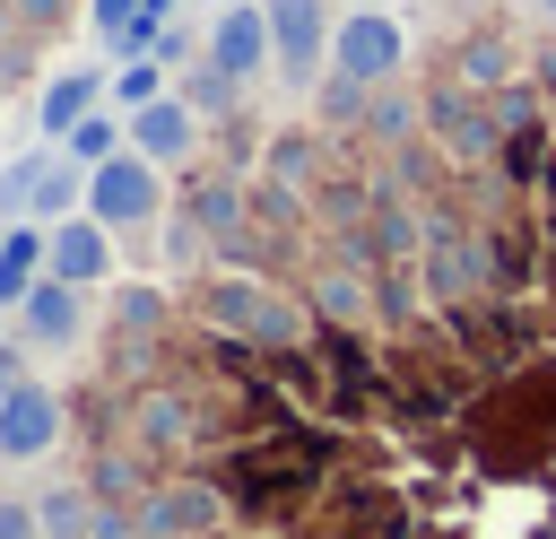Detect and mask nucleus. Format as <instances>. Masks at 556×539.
I'll use <instances>...</instances> for the list:
<instances>
[{
  "label": "nucleus",
  "mask_w": 556,
  "mask_h": 539,
  "mask_svg": "<svg viewBox=\"0 0 556 539\" xmlns=\"http://www.w3.org/2000/svg\"><path fill=\"white\" fill-rule=\"evenodd\" d=\"M191 322L217 330V339H243L261 356L313 348V304L295 287H278L269 270H235V261H217V270L191 278Z\"/></svg>",
  "instance_id": "1"
},
{
  "label": "nucleus",
  "mask_w": 556,
  "mask_h": 539,
  "mask_svg": "<svg viewBox=\"0 0 556 539\" xmlns=\"http://www.w3.org/2000/svg\"><path fill=\"white\" fill-rule=\"evenodd\" d=\"M417 287L434 313H460L478 296H495V261H486V226L478 209H460L452 191L426 209V243H417Z\"/></svg>",
  "instance_id": "2"
},
{
  "label": "nucleus",
  "mask_w": 556,
  "mask_h": 539,
  "mask_svg": "<svg viewBox=\"0 0 556 539\" xmlns=\"http://www.w3.org/2000/svg\"><path fill=\"white\" fill-rule=\"evenodd\" d=\"M417 96H426V139L443 148V165H460V174L495 165V148H504V122H495V96H486V87H460L452 70H434Z\"/></svg>",
  "instance_id": "3"
},
{
  "label": "nucleus",
  "mask_w": 556,
  "mask_h": 539,
  "mask_svg": "<svg viewBox=\"0 0 556 539\" xmlns=\"http://www.w3.org/2000/svg\"><path fill=\"white\" fill-rule=\"evenodd\" d=\"M130 513H139V539H226L235 530V496L217 487V469H165Z\"/></svg>",
  "instance_id": "4"
},
{
  "label": "nucleus",
  "mask_w": 556,
  "mask_h": 539,
  "mask_svg": "<svg viewBox=\"0 0 556 539\" xmlns=\"http://www.w3.org/2000/svg\"><path fill=\"white\" fill-rule=\"evenodd\" d=\"M408 61H417V35L400 9H339L330 70H348L356 87H391V78H408Z\"/></svg>",
  "instance_id": "5"
},
{
  "label": "nucleus",
  "mask_w": 556,
  "mask_h": 539,
  "mask_svg": "<svg viewBox=\"0 0 556 539\" xmlns=\"http://www.w3.org/2000/svg\"><path fill=\"white\" fill-rule=\"evenodd\" d=\"M443 70L460 78V87H513V78H530V35H521V9L513 17H469V26H452L443 35Z\"/></svg>",
  "instance_id": "6"
},
{
  "label": "nucleus",
  "mask_w": 556,
  "mask_h": 539,
  "mask_svg": "<svg viewBox=\"0 0 556 539\" xmlns=\"http://www.w3.org/2000/svg\"><path fill=\"white\" fill-rule=\"evenodd\" d=\"M87 217H104L113 235L156 226V217H165V165H148L139 148H122V156L87 165Z\"/></svg>",
  "instance_id": "7"
},
{
  "label": "nucleus",
  "mask_w": 556,
  "mask_h": 539,
  "mask_svg": "<svg viewBox=\"0 0 556 539\" xmlns=\"http://www.w3.org/2000/svg\"><path fill=\"white\" fill-rule=\"evenodd\" d=\"M269 9V43H278V78L295 96H313V78L330 70V35H339V9L330 0H261Z\"/></svg>",
  "instance_id": "8"
},
{
  "label": "nucleus",
  "mask_w": 556,
  "mask_h": 539,
  "mask_svg": "<svg viewBox=\"0 0 556 539\" xmlns=\"http://www.w3.org/2000/svg\"><path fill=\"white\" fill-rule=\"evenodd\" d=\"M61 426H70V400H61L52 383L17 374L9 400H0V461H43V452L61 443Z\"/></svg>",
  "instance_id": "9"
},
{
  "label": "nucleus",
  "mask_w": 556,
  "mask_h": 539,
  "mask_svg": "<svg viewBox=\"0 0 556 539\" xmlns=\"http://www.w3.org/2000/svg\"><path fill=\"white\" fill-rule=\"evenodd\" d=\"M208 61H217L235 87H252L261 70H278V43H269V9H261V0H243V9H217V17H208Z\"/></svg>",
  "instance_id": "10"
},
{
  "label": "nucleus",
  "mask_w": 556,
  "mask_h": 539,
  "mask_svg": "<svg viewBox=\"0 0 556 539\" xmlns=\"http://www.w3.org/2000/svg\"><path fill=\"white\" fill-rule=\"evenodd\" d=\"M130 148H139L148 165H200L208 122H200L182 96H156V104H139V113H130Z\"/></svg>",
  "instance_id": "11"
},
{
  "label": "nucleus",
  "mask_w": 556,
  "mask_h": 539,
  "mask_svg": "<svg viewBox=\"0 0 556 539\" xmlns=\"http://www.w3.org/2000/svg\"><path fill=\"white\" fill-rule=\"evenodd\" d=\"M17 339L26 348H78L87 339V287H70V278H35L26 287V304H17Z\"/></svg>",
  "instance_id": "12"
},
{
  "label": "nucleus",
  "mask_w": 556,
  "mask_h": 539,
  "mask_svg": "<svg viewBox=\"0 0 556 539\" xmlns=\"http://www.w3.org/2000/svg\"><path fill=\"white\" fill-rule=\"evenodd\" d=\"M113 261H122V235L104 226V217H61L52 226V278H70V287H104L113 278Z\"/></svg>",
  "instance_id": "13"
},
{
  "label": "nucleus",
  "mask_w": 556,
  "mask_h": 539,
  "mask_svg": "<svg viewBox=\"0 0 556 539\" xmlns=\"http://www.w3.org/2000/svg\"><path fill=\"white\" fill-rule=\"evenodd\" d=\"M104 78H113V70H96V61H70V70H52V78H43V96H35V130L61 148V139H70V130H78V122L104 104Z\"/></svg>",
  "instance_id": "14"
},
{
  "label": "nucleus",
  "mask_w": 556,
  "mask_h": 539,
  "mask_svg": "<svg viewBox=\"0 0 556 539\" xmlns=\"http://www.w3.org/2000/svg\"><path fill=\"white\" fill-rule=\"evenodd\" d=\"M52 270V226H35V217H17L9 235H0V304H26V287Z\"/></svg>",
  "instance_id": "15"
},
{
  "label": "nucleus",
  "mask_w": 556,
  "mask_h": 539,
  "mask_svg": "<svg viewBox=\"0 0 556 539\" xmlns=\"http://www.w3.org/2000/svg\"><path fill=\"white\" fill-rule=\"evenodd\" d=\"M35 522H43V539H96L104 496H96L87 478H61V487H43V496H35Z\"/></svg>",
  "instance_id": "16"
},
{
  "label": "nucleus",
  "mask_w": 556,
  "mask_h": 539,
  "mask_svg": "<svg viewBox=\"0 0 556 539\" xmlns=\"http://www.w3.org/2000/svg\"><path fill=\"white\" fill-rule=\"evenodd\" d=\"M87 209V165L70 156V148H52V165H43V183H35V226H61V217H78Z\"/></svg>",
  "instance_id": "17"
},
{
  "label": "nucleus",
  "mask_w": 556,
  "mask_h": 539,
  "mask_svg": "<svg viewBox=\"0 0 556 539\" xmlns=\"http://www.w3.org/2000/svg\"><path fill=\"white\" fill-rule=\"evenodd\" d=\"M156 96H174V70L148 52V61H113V78H104V104L113 113H139V104H156Z\"/></svg>",
  "instance_id": "18"
},
{
  "label": "nucleus",
  "mask_w": 556,
  "mask_h": 539,
  "mask_svg": "<svg viewBox=\"0 0 556 539\" xmlns=\"http://www.w3.org/2000/svg\"><path fill=\"white\" fill-rule=\"evenodd\" d=\"M61 148H70L78 165H104V156H122V148H130V113H113V104H96V113H87V122H78V130H70Z\"/></svg>",
  "instance_id": "19"
},
{
  "label": "nucleus",
  "mask_w": 556,
  "mask_h": 539,
  "mask_svg": "<svg viewBox=\"0 0 556 539\" xmlns=\"http://www.w3.org/2000/svg\"><path fill=\"white\" fill-rule=\"evenodd\" d=\"M43 165H52V148H26V156L0 165V226L35 217V183H43Z\"/></svg>",
  "instance_id": "20"
},
{
  "label": "nucleus",
  "mask_w": 556,
  "mask_h": 539,
  "mask_svg": "<svg viewBox=\"0 0 556 539\" xmlns=\"http://www.w3.org/2000/svg\"><path fill=\"white\" fill-rule=\"evenodd\" d=\"M530 87L556 104V26H530Z\"/></svg>",
  "instance_id": "21"
},
{
  "label": "nucleus",
  "mask_w": 556,
  "mask_h": 539,
  "mask_svg": "<svg viewBox=\"0 0 556 539\" xmlns=\"http://www.w3.org/2000/svg\"><path fill=\"white\" fill-rule=\"evenodd\" d=\"M70 17V0H9V26H26V35H52Z\"/></svg>",
  "instance_id": "22"
},
{
  "label": "nucleus",
  "mask_w": 556,
  "mask_h": 539,
  "mask_svg": "<svg viewBox=\"0 0 556 539\" xmlns=\"http://www.w3.org/2000/svg\"><path fill=\"white\" fill-rule=\"evenodd\" d=\"M139 9H148V0H87V26H96V35L113 43L122 26H139Z\"/></svg>",
  "instance_id": "23"
},
{
  "label": "nucleus",
  "mask_w": 556,
  "mask_h": 539,
  "mask_svg": "<svg viewBox=\"0 0 556 539\" xmlns=\"http://www.w3.org/2000/svg\"><path fill=\"white\" fill-rule=\"evenodd\" d=\"M0 539H43V522H35V504H0Z\"/></svg>",
  "instance_id": "24"
},
{
  "label": "nucleus",
  "mask_w": 556,
  "mask_h": 539,
  "mask_svg": "<svg viewBox=\"0 0 556 539\" xmlns=\"http://www.w3.org/2000/svg\"><path fill=\"white\" fill-rule=\"evenodd\" d=\"M9 383H17V339L0 330V400H9Z\"/></svg>",
  "instance_id": "25"
},
{
  "label": "nucleus",
  "mask_w": 556,
  "mask_h": 539,
  "mask_svg": "<svg viewBox=\"0 0 556 539\" xmlns=\"http://www.w3.org/2000/svg\"><path fill=\"white\" fill-rule=\"evenodd\" d=\"M513 9H521L530 26H556V0H513Z\"/></svg>",
  "instance_id": "26"
},
{
  "label": "nucleus",
  "mask_w": 556,
  "mask_h": 539,
  "mask_svg": "<svg viewBox=\"0 0 556 539\" xmlns=\"http://www.w3.org/2000/svg\"><path fill=\"white\" fill-rule=\"evenodd\" d=\"M174 9H182V0H148V17H156V26H174Z\"/></svg>",
  "instance_id": "27"
},
{
  "label": "nucleus",
  "mask_w": 556,
  "mask_h": 539,
  "mask_svg": "<svg viewBox=\"0 0 556 539\" xmlns=\"http://www.w3.org/2000/svg\"><path fill=\"white\" fill-rule=\"evenodd\" d=\"M348 9H400V0H348Z\"/></svg>",
  "instance_id": "28"
},
{
  "label": "nucleus",
  "mask_w": 556,
  "mask_h": 539,
  "mask_svg": "<svg viewBox=\"0 0 556 539\" xmlns=\"http://www.w3.org/2000/svg\"><path fill=\"white\" fill-rule=\"evenodd\" d=\"M208 9H243V0H208Z\"/></svg>",
  "instance_id": "29"
},
{
  "label": "nucleus",
  "mask_w": 556,
  "mask_h": 539,
  "mask_svg": "<svg viewBox=\"0 0 556 539\" xmlns=\"http://www.w3.org/2000/svg\"><path fill=\"white\" fill-rule=\"evenodd\" d=\"M0 235H9V226H0Z\"/></svg>",
  "instance_id": "30"
}]
</instances>
